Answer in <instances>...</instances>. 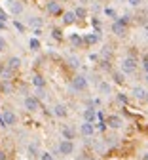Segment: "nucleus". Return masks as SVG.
Listing matches in <instances>:
<instances>
[{"mask_svg":"<svg viewBox=\"0 0 148 160\" xmlns=\"http://www.w3.org/2000/svg\"><path fill=\"white\" fill-rule=\"evenodd\" d=\"M61 133H63V139H67V141H72V139L76 137V132H74L70 126H63Z\"/></svg>","mask_w":148,"mask_h":160,"instance_id":"4468645a","label":"nucleus"},{"mask_svg":"<svg viewBox=\"0 0 148 160\" xmlns=\"http://www.w3.org/2000/svg\"><path fill=\"white\" fill-rule=\"evenodd\" d=\"M51 36L57 38V40H63V34H61V29H53L51 31Z\"/></svg>","mask_w":148,"mask_h":160,"instance_id":"c85d7f7f","label":"nucleus"},{"mask_svg":"<svg viewBox=\"0 0 148 160\" xmlns=\"http://www.w3.org/2000/svg\"><path fill=\"white\" fill-rule=\"evenodd\" d=\"M144 34H146V38H148V25L144 27Z\"/></svg>","mask_w":148,"mask_h":160,"instance_id":"4c0bfd02","label":"nucleus"},{"mask_svg":"<svg viewBox=\"0 0 148 160\" xmlns=\"http://www.w3.org/2000/svg\"><path fill=\"white\" fill-rule=\"evenodd\" d=\"M70 42H72L74 46H82V44H84V38H80V36L72 34V36H70Z\"/></svg>","mask_w":148,"mask_h":160,"instance_id":"bb28decb","label":"nucleus"},{"mask_svg":"<svg viewBox=\"0 0 148 160\" xmlns=\"http://www.w3.org/2000/svg\"><path fill=\"white\" fill-rule=\"evenodd\" d=\"M40 160H55V158H53V154H51V152L44 151V152H40Z\"/></svg>","mask_w":148,"mask_h":160,"instance_id":"cd10ccee","label":"nucleus"},{"mask_svg":"<svg viewBox=\"0 0 148 160\" xmlns=\"http://www.w3.org/2000/svg\"><path fill=\"white\" fill-rule=\"evenodd\" d=\"M146 15H148V4H146Z\"/></svg>","mask_w":148,"mask_h":160,"instance_id":"79ce46f5","label":"nucleus"},{"mask_svg":"<svg viewBox=\"0 0 148 160\" xmlns=\"http://www.w3.org/2000/svg\"><path fill=\"white\" fill-rule=\"evenodd\" d=\"M2 21H6V13L0 12V23H2Z\"/></svg>","mask_w":148,"mask_h":160,"instance_id":"c9c22d12","label":"nucleus"},{"mask_svg":"<svg viewBox=\"0 0 148 160\" xmlns=\"http://www.w3.org/2000/svg\"><path fill=\"white\" fill-rule=\"evenodd\" d=\"M0 88H2V92H10V84H8V80H4V82L0 84Z\"/></svg>","mask_w":148,"mask_h":160,"instance_id":"2f4dec72","label":"nucleus"},{"mask_svg":"<svg viewBox=\"0 0 148 160\" xmlns=\"http://www.w3.org/2000/svg\"><path fill=\"white\" fill-rule=\"evenodd\" d=\"M59 2H69V0H59Z\"/></svg>","mask_w":148,"mask_h":160,"instance_id":"a19ab883","label":"nucleus"},{"mask_svg":"<svg viewBox=\"0 0 148 160\" xmlns=\"http://www.w3.org/2000/svg\"><path fill=\"white\" fill-rule=\"evenodd\" d=\"M97 40H99L97 34H88V36H84V44H95Z\"/></svg>","mask_w":148,"mask_h":160,"instance_id":"393cba45","label":"nucleus"},{"mask_svg":"<svg viewBox=\"0 0 148 160\" xmlns=\"http://www.w3.org/2000/svg\"><path fill=\"white\" fill-rule=\"evenodd\" d=\"M46 8H48V12H50L51 15H57V13H61V6H59V2H55V0H50Z\"/></svg>","mask_w":148,"mask_h":160,"instance_id":"f3484780","label":"nucleus"},{"mask_svg":"<svg viewBox=\"0 0 148 160\" xmlns=\"http://www.w3.org/2000/svg\"><path fill=\"white\" fill-rule=\"evenodd\" d=\"M6 48H8V42H6V40H4L2 36H0V52H4Z\"/></svg>","mask_w":148,"mask_h":160,"instance_id":"c756f323","label":"nucleus"},{"mask_svg":"<svg viewBox=\"0 0 148 160\" xmlns=\"http://www.w3.org/2000/svg\"><path fill=\"white\" fill-rule=\"evenodd\" d=\"M118 99H120V101H127V95H123V93H120V95H118Z\"/></svg>","mask_w":148,"mask_h":160,"instance_id":"f704fd0d","label":"nucleus"},{"mask_svg":"<svg viewBox=\"0 0 148 160\" xmlns=\"http://www.w3.org/2000/svg\"><path fill=\"white\" fill-rule=\"evenodd\" d=\"M99 93H103V95H110V93H112V84L101 80V82H99Z\"/></svg>","mask_w":148,"mask_h":160,"instance_id":"2eb2a0df","label":"nucleus"},{"mask_svg":"<svg viewBox=\"0 0 148 160\" xmlns=\"http://www.w3.org/2000/svg\"><path fill=\"white\" fill-rule=\"evenodd\" d=\"M27 154H29L31 158H38V156H40V149H38V145H36V143H31V145L27 147Z\"/></svg>","mask_w":148,"mask_h":160,"instance_id":"aec40b11","label":"nucleus"},{"mask_svg":"<svg viewBox=\"0 0 148 160\" xmlns=\"http://www.w3.org/2000/svg\"><path fill=\"white\" fill-rule=\"evenodd\" d=\"M12 72H13V71H10V69L4 65L2 69H0V78H2V80H10V78H12Z\"/></svg>","mask_w":148,"mask_h":160,"instance_id":"4be33fe9","label":"nucleus"},{"mask_svg":"<svg viewBox=\"0 0 148 160\" xmlns=\"http://www.w3.org/2000/svg\"><path fill=\"white\" fill-rule=\"evenodd\" d=\"M76 21H78V19H76L74 10H69V12L63 13V25H74Z\"/></svg>","mask_w":148,"mask_h":160,"instance_id":"f8f14e48","label":"nucleus"},{"mask_svg":"<svg viewBox=\"0 0 148 160\" xmlns=\"http://www.w3.org/2000/svg\"><path fill=\"white\" fill-rule=\"evenodd\" d=\"M13 25H15V29H17L19 32H23V31H25V25H23V23H19V21H13Z\"/></svg>","mask_w":148,"mask_h":160,"instance_id":"7c9ffc66","label":"nucleus"},{"mask_svg":"<svg viewBox=\"0 0 148 160\" xmlns=\"http://www.w3.org/2000/svg\"><path fill=\"white\" fill-rule=\"evenodd\" d=\"M74 13H76V19H84V17H88V10L84 8V6L76 8V10H74Z\"/></svg>","mask_w":148,"mask_h":160,"instance_id":"5701e85b","label":"nucleus"},{"mask_svg":"<svg viewBox=\"0 0 148 160\" xmlns=\"http://www.w3.org/2000/svg\"><path fill=\"white\" fill-rule=\"evenodd\" d=\"M112 80H114L118 86H123V84H125V74H123L122 71H114V72H112Z\"/></svg>","mask_w":148,"mask_h":160,"instance_id":"a211bd4d","label":"nucleus"},{"mask_svg":"<svg viewBox=\"0 0 148 160\" xmlns=\"http://www.w3.org/2000/svg\"><path fill=\"white\" fill-rule=\"evenodd\" d=\"M29 25H32V27L40 29L42 25H44V19H42V17H38V15H31V17H29Z\"/></svg>","mask_w":148,"mask_h":160,"instance_id":"412c9836","label":"nucleus"},{"mask_svg":"<svg viewBox=\"0 0 148 160\" xmlns=\"http://www.w3.org/2000/svg\"><path fill=\"white\" fill-rule=\"evenodd\" d=\"M53 114H55L57 118H67V116H69L67 105H63V103H57V105H53Z\"/></svg>","mask_w":148,"mask_h":160,"instance_id":"9b49d317","label":"nucleus"},{"mask_svg":"<svg viewBox=\"0 0 148 160\" xmlns=\"http://www.w3.org/2000/svg\"><path fill=\"white\" fill-rule=\"evenodd\" d=\"M131 93H133V97H135V99H141V101H146V90H144V88H141V86H135Z\"/></svg>","mask_w":148,"mask_h":160,"instance_id":"dca6fc26","label":"nucleus"},{"mask_svg":"<svg viewBox=\"0 0 148 160\" xmlns=\"http://www.w3.org/2000/svg\"><path fill=\"white\" fill-rule=\"evenodd\" d=\"M32 84H34L38 90H44L46 80H44V76H42V74H34V76H32Z\"/></svg>","mask_w":148,"mask_h":160,"instance_id":"6ab92c4d","label":"nucleus"},{"mask_svg":"<svg viewBox=\"0 0 148 160\" xmlns=\"http://www.w3.org/2000/svg\"><path fill=\"white\" fill-rule=\"evenodd\" d=\"M139 69V63H137V59L135 57H125L123 61H122V72L123 74H135Z\"/></svg>","mask_w":148,"mask_h":160,"instance_id":"f03ea898","label":"nucleus"},{"mask_svg":"<svg viewBox=\"0 0 148 160\" xmlns=\"http://www.w3.org/2000/svg\"><path fill=\"white\" fill-rule=\"evenodd\" d=\"M142 160H148V152H144V154H142Z\"/></svg>","mask_w":148,"mask_h":160,"instance_id":"e433bc0d","label":"nucleus"},{"mask_svg":"<svg viewBox=\"0 0 148 160\" xmlns=\"http://www.w3.org/2000/svg\"><path fill=\"white\" fill-rule=\"evenodd\" d=\"M23 105H25V109H27L29 112H36V111L40 109V99H38L36 95H27L25 101H23Z\"/></svg>","mask_w":148,"mask_h":160,"instance_id":"20e7f679","label":"nucleus"},{"mask_svg":"<svg viewBox=\"0 0 148 160\" xmlns=\"http://www.w3.org/2000/svg\"><path fill=\"white\" fill-rule=\"evenodd\" d=\"M89 88V82H88V78L84 76V74H76L72 80H70V90L80 93V92H86Z\"/></svg>","mask_w":148,"mask_h":160,"instance_id":"f257e3e1","label":"nucleus"},{"mask_svg":"<svg viewBox=\"0 0 148 160\" xmlns=\"http://www.w3.org/2000/svg\"><path fill=\"white\" fill-rule=\"evenodd\" d=\"M61 156H70L74 152V141H67V139H61V143L57 147Z\"/></svg>","mask_w":148,"mask_h":160,"instance_id":"7ed1b4c3","label":"nucleus"},{"mask_svg":"<svg viewBox=\"0 0 148 160\" xmlns=\"http://www.w3.org/2000/svg\"><path fill=\"white\" fill-rule=\"evenodd\" d=\"M127 2H129V6L137 8V6H141V2H142V0H127Z\"/></svg>","mask_w":148,"mask_h":160,"instance_id":"72a5a7b5","label":"nucleus"},{"mask_svg":"<svg viewBox=\"0 0 148 160\" xmlns=\"http://www.w3.org/2000/svg\"><path fill=\"white\" fill-rule=\"evenodd\" d=\"M110 31L116 36H125L127 34V25H125L122 19H116V21H112V25H110Z\"/></svg>","mask_w":148,"mask_h":160,"instance_id":"39448f33","label":"nucleus"},{"mask_svg":"<svg viewBox=\"0 0 148 160\" xmlns=\"http://www.w3.org/2000/svg\"><path fill=\"white\" fill-rule=\"evenodd\" d=\"M82 116H84V122H89V124H95V120H97V112L93 107H86Z\"/></svg>","mask_w":148,"mask_h":160,"instance_id":"1a4fd4ad","label":"nucleus"},{"mask_svg":"<svg viewBox=\"0 0 148 160\" xmlns=\"http://www.w3.org/2000/svg\"><path fill=\"white\" fill-rule=\"evenodd\" d=\"M88 160H99V158H95V156H89V158H88Z\"/></svg>","mask_w":148,"mask_h":160,"instance_id":"58836bf2","label":"nucleus"},{"mask_svg":"<svg viewBox=\"0 0 148 160\" xmlns=\"http://www.w3.org/2000/svg\"><path fill=\"white\" fill-rule=\"evenodd\" d=\"M104 15H108V17H112L114 21L118 19V13H116V10L114 8H104Z\"/></svg>","mask_w":148,"mask_h":160,"instance_id":"a878e982","label":"nucleus"},{"mask_svg":"<svg viewBox=\"0 0 148 160\" xmlns=\"http://www.w3.org/2000/svg\"><path fill=\"white\" fill-rule=\"evenodd\" d=\"M6 8L10 10L12 15L23 13V2H21V0H6Z\"/></svg>","mask_w":148,"mask_h":160,"instance_id":"6e6552de","label":"nucleus"},{"mask_svg":"<svg viewBox=\"0 0 148 160\" xmlns=\"http://www.w3.org/2000/svg\"><path fill=\"white\" fill-rule=\"evenodd\" d=\"M29 48H31L32 52H38V50H40V40H38V38H31V40H29Z\"/></svg>","mask_w":148,"mask_h":160,"instance_id":"b1692460","label":"nucleus"},{"mask_svg":"<svg viewBox=\"0 0 148 160\" xmlns=\"http://www.w3.org/2000/svg\"><path fill=\"white\" fill-rule=\"evenodd\" d=\"M142 67H144V71H146V74H148V55L142 57Z\"/></svg>","mask_w":148,"mask_h":160,"instance_id":"473e14b6","label":"nucleus"},{"mask_svg":"<svg viewBox=\"0 0 148 160\" xmlns=\"http://www.w3.org/2000/svg\"><path fill=\"white\" fill-rule=\"evenodd\" d=\"M0 120H2L4 126H15V124H17V114H15L13 111L6 109V111L2 112V116H0Z\"/></svg>","mask_w":148,"mask_h":160,"instance_id":"423d86ee","label":"nucleus"},{"mask_svg":"<svg viewBox=\"0 0 148 160\" xmlns=\"http://www.w3.org/2000/svg\"><path fill=\"white\" fill-rule=\"evenodd\" d=\"M80 133H82L84 137H91V135L95 133V126L89 124V122H84V124H80Z\"/></svg>","mask_w":148,"mask_h":160,"instance_id":"9d476101","label":"nucleus"},{"mask_svg":"<svg viewBox=\"0 0 148 160\" xmlns=\"http://www.w3.org/2000/svg\"><path fill=\"white\" fill-rule=\"evenodd\" d=\"M107 126L112 128V130H120V128L123 126L122 114H108V116H107Z\"/></svg>","mask_w":148,"mask_h":160,"instance_id":"0eeeda50","label":"nucleus"},{"mask_svg":"<svg viewBox=\"0 0 148 160\" xmlns=\"http://www.w3.org/2000/svg\"><path fill=\"white\" fill-rule=\"evenodd\" d=\"M146 101H148V92H146Z\"/></svg>","mask_w":148,"mask_h":160,"instance_id":"37998d69","label":"nucleus"},{"mask_svg":"<svg viewBox=\"0 0 148 160\" xmlns=\"http://www.w3.org/2000/svg\"><path fill=\"white\" fill-rule=\"evenodd\" d=\"M6 67H8L10 71H17V69L21 67V57H17V55L10 57V59H8V63H6Z\"/></svg>","mask_w":148,"mask_h":160,"instance_id":"ddd939ff","label":"nucleus"},{"mask_svg":"<svg viewBox=\"0 0 148 160\" xmlns=\"http://www.w3.org/2000/svg\"><path fill=\"white\" fill-rule=\"evenodd\" d=\"M0 29H4V23H0Z\"/></svg>","mask_w":148,"mask_h":160,"instance_id":"ea45409f","label":"nucleus"}]
</instances>
